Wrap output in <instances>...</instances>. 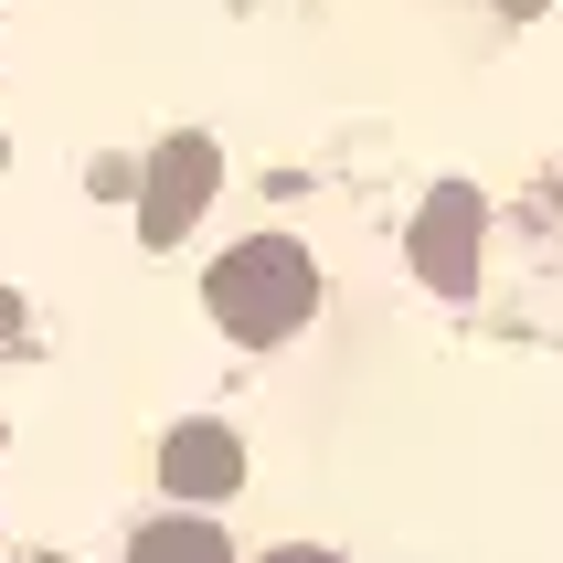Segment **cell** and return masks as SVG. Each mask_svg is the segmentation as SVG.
Returning a JSON list of instances; mask_svg holds the SVG:
<instances>
[{
  "mask_svg": "<svg viewBox=\"0 0 563 563\" xmlns=\"http://www.w3.org/2000/svg\"><path fill=\"white\" fill-rule=\"evenodd\" d=\"M553 191H563V170H553Z\"/></svg>",
  "mask_w": 563,
  "mask_h": 563,
  "instance_id": "obj_9",
  "label": "cell"
},
{
  "mask_svg": "<svg viewBox=\"0 0 563 563\" xmlns=\"http://www.w3.org/2000/svg\"><path fill=\"white\" fill-rule=\"evenodd\" d=\"M128 563H234V542H223V521H202V510H159V521H139Z\"/></svg>",
  "mask_w": 563,
  "mask_h": 563,
  "instance_id": "obj_5",
  "label": "cell"
},
{
  "mask_svg": "<svg viewBox=\"0 0 563 563\" xmlns=\"http://www.w3.org/2000/svg\"><path fill=\"white\" fill-rule=\"evenodd\" d=\"M202 309H213L223 341L277 351V341H298L319 319V255L298 234H245V245H223L202 266Z\"/></svg>",
  "mask_w": 563,
  "mask_h": 563,
  "instance_id": "obj_1",
  "label": "cell"
},
{
  "mask_svg": "<svg viewBox=\"0 0 563 563\" xmlns=\"http://www.w3.org/2000/svg\"><path fill=\"white\" fill-rule=\"evenodd\" d=\"M159 489H170L181 510L234 500V489H245V437H234L223 415H191V426H170V437H159Z\"/></svg>",
  "mask_w": 563,
  "mask_h": 563,
  "instance_id": "obj_4",
  "label": "cell"
},
{
  "mask_svg": "<svg viewBox=\"0 0 563 563\" xmlns=\"http://www.w3.org/2000/svg\"><path fill=\"white\" fill-rule=\"evenodd\" d=\"M405 255H415V277L437 287V298H478V255H489V202H478V181H437L426 191Z\"/></svg>",
  "mask_w": 563,
  "mask_h": 563,
  "instance_id": "obj_3",
  "label": "cell"
},
{
  "mask_svg": "<svg viewBox=\"0 0 563 563\" xmlns=\"http://www.w3.org/2000/svg\"><path fill=\"white\" fill-rule=\"evenodd\" d=\"M489 11H510V22H532V11H553V0H489Z\"/></svg>",
  "mask_w": 563,
  "mask_h": 563,
  "instance_id": "obj_8",
  "label": "cell"
},
{
  "mask_svg": "<svg viewBox=\"0 0 563 563\" xmlns=\"http://www.w3.org/2000/svg\"><path fill=\"white\" fill-rule=\"evenodd\" d=\"M11 330H22V298H11V287H0V341H11Z\"/></svg>",
  "mask_w": 563,
  "mask_h": 563,
  "instance_id": "obj_7",
  "label": "cell"
},
{
  "mask_svg": "<svg viewBox=\"0 0 563 563\" xmlns=\"http://www.w3.org/2000/svg\"><path fill=\"white\" fill-rule=\"evenodd\" d=\"M213 191H223V150L202 128H170V139L139 159V234H150V245H181Z\"/></svg>",
  "mask_w": 563,
  "mask_h": 563,
  "instance_id": "obj_2",
  "label": "cell"
},
{
  "mask_svg": "<svg viewBox=\"0 0 563 563\" xmlns=\"http://www.w3.org/2000/svg\"><path fill=\"white\" fill-rule=\"evenodd\" d=\"M266 563H341V553H319V542H277Z\"/></svg>",
  "mask_w": 563,
  "mask_h": 563,
  "instance_id": "obj_6",
  "label": "cell"
}]
</instances>
